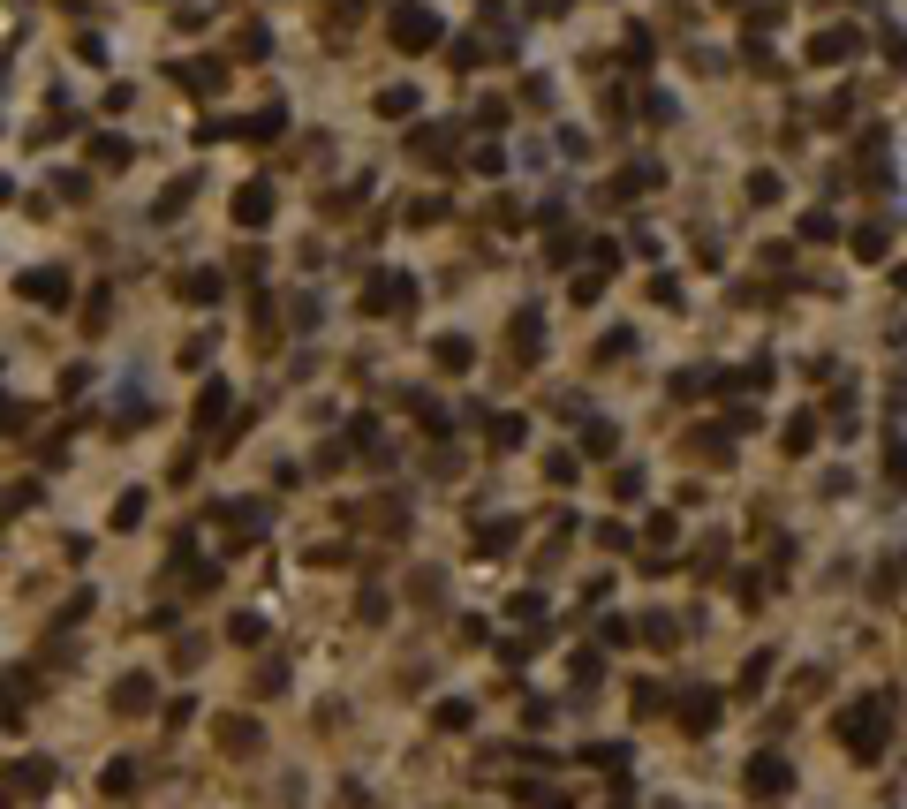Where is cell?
<instances>
[{
    "label": "cell",
    "mask_w": 907,
    "mask_h": 809,
    "mask_svg": "<svg viewBox=\"0 0 907 809\" xmlns=\"http://www.w3.org/2000/svg\"><path fill=\"white\" fill-rule=\"evenodd\" d=\"M885 734H892V704H877V696H862V704L839 711V749H847V757L870 764L877 749H885Z\"/></svg>",
    "instance_id": "obj_1"
},
{
    "label": "cell",
    "mask_w": 907,
    "mask_h": 809,
    "mask_svg": "<svg viewBox=\"0 0 907 809\" xmlns=\"http://www.w3.org/2000/svg\"><path fill=\"white\" fill-rule=\"evenodd\" d=\"M386 31H394L401 53H431L439 46V16H431L424 0H394V23H386Z\"/></svg>",
    "instance_id": "obj_2"
},
{
    "label": "cell",
    "mask_w": 907,
    "mask_h": 809,
    "mask_svg": "<svg viewBox=\"0 0 907 809\" xmlns=\"http://www.w3.org/2000/svg\"><path fill=\"white\" fill-rule=\"evenodd\" d=\"M741 779H749V794H764V802L794 794V764H787V757H771V749H764V757H749V772H741Z\"/></svg>",
    "instance_id": "obj_3"
},
{
    "label": "cell",
    "mask_w": 907,
    "mask_h": 809,
    "mask_svg": "<svg viewBox=\"0 0 907 809\" xmlns=\"http://www.w3.org/2000/svg\"><path fill=\"white\" fill-rule=\"evenodd\" d=\"M23 303H69V273H61V265H38V273H23Z\"/></svg>",
    "instance_id": "obj_4"
},
{
    "label": "cell",
    "mask_w": 907,
    "mask_h": 809,
    "mask_svg": "<svg viewBox=\"0 0 907 809\" xmlns=\"http://www.w3.org/2000/svg\"><path fill=\"white\" fill-rule=\"evenodd\" d=\"M719 711H726V704H719V696H711V689L681 696V726H688V734H711V726H719Z\"/></svg>",
    "instance_id": "obj_5"
},
{
    "label": "cell",
    "mask_w": 907,
    "mask_h": 809,
    "mask_svg": "<svg viewBox=\"0 0 907 809\" xmlns=\"http://www.w3.org/2000/svg\"><path fill=\"white\" fill-rule=\"evenodd\" d=\"M235 220H242V227H265V220H273V190H265V182H242Z\"/></svg>",
    "instance_id": "obj_6"
},
{
    "label": "cell",
    "mask_w": 907,
    "mask_h": 809,
    "mask_svg": "<svg viewBox=\"0 0 907 809\" xmlns=\"http://www.w3.org/2000/svg\"><path fill=\"white\" fill-rule=\"evenodd\" d=\"M855 53V31H817L809 38V61H847Z\"/></svg>",
    "instance_id": "obj_7"
},
{
    "label": "cell",
    "mask_w": 907,
    "mask_h": 809,
    "mask_svg": "<svg viewBox=\"0 0 907 809\" xmlns=\"http://www.w3.org/2000/svg\"><path fill=\"white\" fill-rule=\"evenodd\" d=\"M8 787H16V794H46V787H53V764H31V757H23L16 772H8Z\"/></svg>",
    "instance_id": "obj_8"
},
{
    "label": "cell",
    "mask_w": 907,
    "mask_h": 809,
    "mask_svg": "<svg viewBox=\"0 0 907 809\" xmlns=\"http://www.w3.org/2000/svg\"><path fill=\"white\" fill-rule=\"evenodd\" d=\"M537 348H545V326H537V310H522V318H514V356L530 363Z\"/></svg>",
    "instance_id": "obj_9"
},
{
    "label": "cell",
    "mask_w": 907,
    "mask_h": 809,
    "mask_svg": "<svg viewBox=\"0 0 907 809\" xmlns=\"http://www.w3.org/2000/svg\"><path fill=\"white\" fill-rule=\"evenodd\" d=\"M673 394H681V401H711V394H719V371H681Z\"/></svg>",
    "instance_id": "obj_10"
},
{
    "label": "cell",
    "mask_w": 907,
    "mask_h": 809,
    "mask_svg": "<svg viewBox=\"0 0 907 809\" xmlns=\"http://www.w3.org/2000/svg\"><path fill=\"white\" fill-rule=\"evenodd\" d=\"M726 386H734V394H764V386H771V363H764V356H756V363H741V371H734Z\"/></svg>",
    "instance_id": "obj_11"
},
{
    "label": "cell",
    "mask_w": 907,
    "mask_h": 809,
    "mask_svg": "<svg viewBox=\"0 0 907 809\" xmlns=\"http://www.w3.org/2000/svg\"><path fill=\"white\" fill-rule=\"evenodd\" d=\"M885 242H892V227H885V220L855 227V258H885Z\"/></svg>",
    "instance_id": "obj_12"
},
{
    "label": "cell",
    "mask_w": 907,
    "mask_h": 809,
    "mask_svg": "<svg viewBox=\"0 0 907 809\" xmlns=\"http://www.w3.org/2000/svg\"><path fill=\"white\" fill-rule=\"evenodd\" d=\"M771 673H779V658H771V651H756L749 666H741V696H756V689L771 681Z\"/></svg>",
    "instance_id": "obj_13"
},
{
    "label": "cell",
    "mask_w": 907,
    "mask_h": 809,
    "mask_svg": "<svg viewBox=\"0 0 907 809\" xmlns=\"http://www.w3.org/2000/svg\"><path fill=\"white\" fill-rule=\"evenodd\" d=\"M809 447H817V416L802 409V416H787V454H809Z\"/></svg>",
    "instance_id": "obj_14"
},
{
    "label": "cell",
    "mask_w": 907,
    "mask_h": 809,
    "mask_svg": "<svg viewBox=\"0 0 907 809\" xmlns=\"http://www.w3.org/2000/svg\"><path fill=\"white\" fill-rule=\"evenodd\" d=\"M416 159H454V137H446V129H416Z\"/></svg>",
    "instance_id": "obj_15"
},
{
    "label": "cell",
    "mask_w": 907,
    "mask_h": 809,
    "mask_svg": "<svg viewBox=\"0 0 907 809\" xmlns=\"http://www.w3.org/2000/svg\"><path fill=\"white\" fill-rule=\"evenodd\" d=\"M220 416H227V386H220V379H212V386H205V394H197V424H205V431H212V424H220Z\"/></svg>",
    "instance_id": "obj_16"
},
{
    "label": "cell",
    "mask_w": 907,
    "mask_h": 809,
    "mask_svg": "<svg viewBox=\"0 0 907 809\" xmlns=\"http://www.w3.org/2000/svg\"><path fill=\"white\" fill-rule=\"evenodd\" d=\"M431 356H439V363H446V371H469V356H477V348H469V341H462V333H446V341H439V348H431Z\"/></svg>",
    "instance_id": "obj_17"
},
{
    "label": "cell",
    "mask_w": 907,
    "mask_h": 809,
    "mask_svg": "<svg viewBox=\"0 0 907 809\" xmlns=\"http://www.w3.org/2000/svg\"><path fill=\"white\" fill-rule=\"evenodd\" d=\"M378 114H386V121H394V114H416V91H409V84H386V91H378Z\"/></svg>",
    "instance_id": "obj_18"
},
{
    "label": "cell",
    "mask_w": 907,
    "mask_h": 809,
    "mask_svg": "<svg viewBox=\"0 0 907 809\" xmlns=\"http://www.w3.org/2000/svg\"><path fill=\"white\" fill-rule=\"evenodd\" d=\"M522 439H530L522 416H492V447H522Z\"/></svg>",
    "instance_id": "obj_19"
},
{
    "label": "cell",
    "mask_w": 907,
    "mask_h": 809,
    "mask_svg": "<svg viewBox=\"0 0 907 809\" xmlns=\"http://www.w3.org/2000/svg\"><path fill=\"white\" fill-rule=\"evenodd\" d=\"M114 704H121V711H144V704H152V681H144V673H129V681H121V696H114Z\"/></svg>",
    "instance_id": "obj_20"
},
{
    "label": "cell",
    "mask_w": 907,
    "mask_h": 809,
    "mask_svg": "<svg viewBox=\"0 0 907 809\" xmlns=\"http://www.w3.org/2000/svg\"><path fill=\"white\" fill-rule=\"evenodd\" d=\"M643 636H651V643H658V651H673V643H681V620H666V613H651V620H643Z\"/></svg>",
    "instance_id": "obj_21"
},
{
    "label": "cell",
    "mask_w": 907,
    "mask_h": 809,
    "mask_svg": "<svg viewBox=\"0 0 907 809\" xmlns=\"http://www.w3.org/2000/svg\"><path fill=\"white\" fill-rule=\"evenodd\" d=\"M832 235H839L832 212H802V242H832Z\"/></svg>",
    "instance_id": "obj_22"
},
{
    "label": "cell",
    "mask_w": 907,
    "mask_h": 809,
    "mask_svg": "<svg viewBox=\"0 0 907 809\" xmlns=\"http://www.w3.org/2000/svg\"><path fill=\"white\" fill-rule=\"evenodd\" d=\"M651 711H666V689H658V681H635V719H651Z\"/></svg>",
    "instance_id": "obj_23"
},
{
    "label": "cell",
    "mask_w": 907,
    "mask_h": 809,
    "mask_svg": "<svg viewBox=\"0 0 907 809\" xmlns=\"http://www.w3.org/2000/svg\"><path fill=\"white\" fill-rule=\"evenodd\" d=\"M144 522V492H121V507H114V530H137Z\"/></svg>",
    "instance_id": "obj_24"
},
{
    "label": "cell",
    "mask_w": 907,
    "mask_h": 809,
    "mask_svg": "<svg viewBox=\"0 0 907 809\" xmlns=\"http://www.w3.org/2000/svg\"><path fill=\"white\" fill-rule=\"evenodd\" d=\"M182 295H189V303H212V295H220V273H189Z\"/></svg>",
    "instance_id": "obj_25"
},
{
    "label": "cell",
    "mask_w": 907,
    "mask_h": 809,
    "mask_svg": "<svg viewBox=\"0 0 907 809\" xmlns=\"http://www.w3.org/2000/svg\"><path fill=\"white\" fill-rule=\"evenodd\" d=\"M613 447H620L613 424H590V431H582V454H613Z\"/></svg>",
    "instance_id": "obj_26"
},
{
    "label": "cell",
    "mask_w": 907,
    "mask_h": 809,
    "mask_svg": "<svg viewBox=\"0 0 907 809\" xmlns=\"http://www.w3.org/2000/svg\"><path fill=\"white\" fill-rule=\"evenodd\" d=\"M749 197H756V205H771V197H779V174L756 167V174H749Z\"/></svg>",
    "instance_id": "obj_27"
},
{
    "label": "cell",
    "mask_w": 907,
    "mask_h": 809,
    "mask_svg": "<svg viewBox=\"0 0 907 809\" xmlns=\"http://www.w3.org/2000/svg\"><path fill=\"white\" fill-rule=\"evenodd\" d=\"M137 787V764H106V794H129Z\"/></svg>",
    "instance_id": "obj_28"
},
{
    "label": "cell",
    "mask_w": 907,
    "mask_h": 809,
    "mask_svg": "<svg viewBox=\"0 0 907 809\" xmlns=\"http://www.w3.org/2000/svg\"><path fill=\"white\" fill-rule=\"evenodd\" d=\"M99 159L106 167H129V137H99Z\"/></svg>",
    "instance_id": "obj_29"
},
{
    "label": "cell",
    "mask_w": 907,
    "mask_h": 809,
    "mask_svg": "<svg viewBox=\"0 0 907 809\" xmlns=\"http://www.w3.org/2000/svg\"><path fill=\"white\" fill-rule=\"evenodd\" d=\"M469 167H477V174H499V167H507V152H499V144H484V152H469Z\"/></svg>",
    "instance_id": "obj_30"
},
{
    "label": "cell",
    "mask_w": 907,
    "mask_h": 809,
    "mask_svg": "<svg viewBox=\"0 0 907 809\" xmlns=\"http://www.w3.org/2000/svg\"><path fill=\"white\" fill-rule=\"evenodd\" d=\"M477 545H484V552H507V545H514V522H492V530H484Z\"/></svg>",
    "instance_id": "obj_31"
},
{
    "label": "cell",
    "mask_w": 907,
    "mask_h": 809,
    "mask_svg": "<svg viewBox=\"0 0 907 809\" xmlns=\"http://www.w3.org/2000/svg\"><path fill=\"white\" fill-rule=\"evenodd\" d=\"M326 16H341V23H348V16H363V0H326Z\"/></svg>",
    "instance_id": "obj_32"
},
{
    "label": "cell",
    "mask_w": 907,
    "mask_h": 809,
    "mask_svg": "<svg viewBox=\"0 0 907 809\" xmlns=\"http://www.w3.org/2000/svg\"><path fill=\"white\" fill-rule=\"evenodd\" d=\"M885 469H892V477L907 484V439H900V447H892V462H885Z\"/></svg>",
    "instance_id": "obj_33"
},
{
    "label": "cell",
    "mask_w": 907,
    "mask_h": 809,
    "mask_svg": "<svg viewBox=\"0 0 907 809\" xmlns=\"http://www.w3.org/2000/svg\"><path fill=\"white\" fill-rule=\"evenodd\" d=\"M530 8H537V16H560V8H567V0H530Z\"/></svg>",
    "instance_id": "obj_34"
},
{
    "label": "cell",
    "mask_w": 907,
    "mask_h": 809,
    "mask_svg": "<svg viewBox=\"0 0 907 809\" xmlns=\"http://www.w3.org/2000/svg\"><path fill=\"white\" fill-rule=\"evenodd\" d=\"M0 802H8V794H0Z\"/></svg>",
    "instance_id": "obj_35"
}]
</instances>
